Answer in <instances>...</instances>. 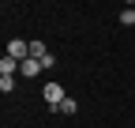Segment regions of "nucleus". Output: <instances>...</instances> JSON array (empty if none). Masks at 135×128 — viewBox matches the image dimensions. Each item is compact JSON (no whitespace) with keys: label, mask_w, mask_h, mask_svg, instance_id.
Here are the masks:
<instances>
[{"label":"nucleus","mask_w":135,"mask_h":128,"mask_svg":"<svg viewBox=\"0 0 135 128\" xmlns=\"http://www.w3.org/2000/svg\"><path fill=\"white\" fill-rule=\"evenodd\" d=\"M8 57L11 60H30V42H23V38H15V42H8Z\"/></svg>","instance_id":"nucleus-2"},{"label":"nucleus","mask_w":135,"mask_h":128,"mask_svg":"<svg viewBox=\"0 0 135 128\" xmlns=\"http://www.w3.org/2000/svg\"><path fill=\"white\" fill-rule=\"evenodd\" d=\"M19 72H23V75H38V72H41V60H34V57L23 60V64H19Z\"/></svg>","instance_id":"nucleus-4"},{"label":"nucleus","mask_w":135,"mask_h":128,"mask_svg":"<svg viewBox=\"0 0 135 128\" xmlns=\"http://www.w3.org/2000/svg\"><path fill=\"white\" fill-rule=\"evenodd\" d=\"M0 90L11 94V90H15V75H0Z\"/></svg>","instance_id":"nucleus-6"},{"label":"nucleus","mask_w":135,"mask_h":128,"mask_svg":"<svg viewBox=\"0 0 135 128\" xmlns=\"http://www.w3.org/2000/svg\"><path fill=\"white\" fill-rule=\"evenodd\" d=\"M41 98L53 106V109H60V102L68 98V94H64V87H60V83H45V87H41Z\"/></svg>","instance_id":"nucleus-1"},{"label":"nucleus","mask_w":135,"mask_h":128,"mask_svg":"<svg viewBox=\"0 0 135 128\" xmlns=\"http://www.w3.org/2000/svg\"><path fill=\"white\" fill-rule=\"evenodd\" d=\"M19 72V60H11L8 53H4V60H0V75H15Z\"/></svg>","instance_id":"nucleus-3"},{"label":"nucleus","mask_w":135,"mask_h":128,"mask_svg":"<svg viewBox=\"0 0 135 128\" xmlns=\"http://www.w3.org/2000/svg\"><path fill=\"white\" fill-rule=\"evenodd\" d=\"M75 109H79V102H75V98H64V102H60V113H68V117H71Z\"/></svg>","instance_id":"nucleus-5"},{"label":"nucleus","mask_w":135,"mask_h":128,"mask_svg":"<svg viewBox=\"0 0 135 128\" xmlns=\"http://www.w3.org/2000/svg\"><path fill=\"white\" fill-rule=\"evenodd\" d=\"M120 23H124V26L135 23V8H124V11H120Z\"/></svg>","instance_id":"nucleus-7"}]
</instances>
